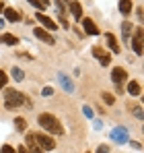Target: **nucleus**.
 Returning a JSON list of instances; mask_svg holds the SVG:
<instances>
[{
    "label": "nucleus",
    "mask_w": 144,
    "mask_h": 153,
    "mask_svg": "<svg viewBox=\"0 0 144 153\" xmlns=\"http://www.w3.org/2000/svg\"><path fill=\"white\" fill-rule=\"evenodd\" d=\"M37 122L43 130H48V134H64V126L60 124V120L54 114H41L37 118Z\"/></svg>",
    "instance_id": "1"
},
{
    "label": "nucleus",
    "mask_w": 144,
    "mask_h": 153,
    "mask_svg": "<svg viewBox=\"0 0 144 153\" xmlns=\"http://www.w3.org/2000/svg\"><path fill=\"white\" fill-rule=\"evenodd\" d=\"M25 103H29V100L25 97L23 93H19V91H15V89H6V93H4V105H6L8 110L21 108ZM29 105H31V103H29Z\"/></svg>",
    "instance_id": "2"
},
{
    "label": "nucleus",
    "mask_w": 144,
    "mask_h": 153,
    "mask_svg": "<svg viewBox=\"0 0 144 153\" xmlns=\"http://www.w3.org/2000/svg\"><path fill=\"white\" fill-rule=\"evenodd\" d=\"M35 141H37V145H39L43 151H51V149L56 147V141H54L51 137H48L46 132H39V134H35Z\"/></svg>",
    "instance_id": "3"
},
{
    "label": "nucleus",
    "mask_w": 144,
    "mask_h": 153,
    "mask_svg": "<svg viewBox=\"0 0 144 153\" xmlns=\"http://www.w3.org/2000/svg\"><path fill=\"white\" fill-rule=\"evenodd\" d=\"M25 147L27 149H31L33 153H43V149L37 145V141H35V132H27V137H25Z\"/></svg>",
    "instance_id": "4"
},
{
    "label": "nucleus",
    "mask_w": 144,
    "mask_h": 153,
    "mask_svg": "<svg viewBox=\"0 0 144 153\" xmlns=\"http://www.w3.org/2000/svg\"><path fill=\"white\" fill-rule=\"evenodd\" d=\"M35 21H39L41 25L46 27V31H54V29H58V25L49 19L48 15H43V13H37V15H35Z\"/></svg>",
    "instance_id": "5"
},
{
    "label": "nucleus",
    "mask_w": 144,
    "mask_h": 153,
    "mask_svg": "<svg viewBox=\"0 0 144 153\" xmlns=\"http://www.w3.org/2000/svg\"><path fill=\"white\" fill-rule=\"evenodd\" d=\"M132 50L136 54H142V29H136V35L132 37Z\"/></svg>",
    "instance_id": "6"
},
{
    "label": "nucleus",
    "mask_w": 144,
    "mask_h": 153,
    "mask_svg": "<svg viewBox=\"0 0 144 153\" xmlns=\"http://www.w3.org/2000/svg\"><path fill=\"white\" fill-rule=\"evenodd\" d=\"M82 29L87 35H99V27L95 25L93 19H82Z\"/></svg>",
    "instance_id": "7"
},
{
    "label": "nucleus",
    "mask_w": 144,
    "mask_h": 153,
    "mask_svg": "<svg viewBox=\"0 0 144 153\" xmlns=\"http://www.w3.org/2000/svg\"><path fill=\"white\" fill-rule=\"evenodd\" d=\"M93 54H95V58H99V62H101L103 66H107V64L111 62V56L103 50V48H93Z\"/></svg>",
    "instance_id": "8"
},
{
    "label": "nucleus",
    "mask_w": 144,
    "mask_h": 153,
    "mask_svg": "<svg viewBox=\"0 0 144 153\" xmlns=\"http://www.w3.org/2000/svg\"><path fill=\"white\" fill-rule=\"evenodd\" d=\"M111 79H113V83H118V85H121L126 79H128V73L123 71V68H120V66H115L113 71H111Z\"/></svg>",
    "instance_id": "9"
},
{
    "label": "nucleus",
    "mask_w": 144,
    "mask_h": 153,
    "mask_svg": "<svg viewBox=\"0 0 144 153\" xmlns=\"http://www.w3.org/2000/svg\"><path fill=\"white\" fill-rule=\"evenodd\" d=\"M33 33H35V37H39L41 42H46V44H49V46H51V44H56V39H54V37L49 35L46 29H41V27H37V29H35Z\"/></svg>",
    "instance_id": "10"
},
{
    "label": "nucleus",
    "mask_w": 144,
    "mask_h": 153,
    "mask_svg": "<svg viewBox=\"0 0 144 153\" xmlns=\"http://www.w3.org/2000/svg\"><path fill=\"white\" fill-rule=\"evenodd\" d=\"M4 19H6L8 23H17V21L21 19V15H19L15 8H4Z\"/></svg>",
    "instance_id": "11"
},
{
    "label": "nucleus",
    "mask_w": 144,
    "mask_h": 153,
    "mask_svg": "<svg viewBox=\"0 0 144 153\" xmlns=\"http://www.w3.org/2000/svg\"><path fill=\"white\" fill-rule=\"evenodd\" d=\"M105 37H107V46L111 48V52H113V54H120V44H118V39L113 37V33H107Z\"/></svg>",
    "instance_id": "12"
},
{
    "label": "nucleus",
    "mask_w": 144,
    "mask_h": 153,
    "mask_svg": "<svg viewBox=\"0 0 144 153\" xmlns=\"http://www.w3.org/2000/svg\"><path fill=\"white\" fill-rule=\"evenodd\" d=\"M0 42H2V44H6V46H17V44H19V37H15L12 33H2Z\"/></svg>",
    "instance_id": "13"
},
{
    "label": "nucleus",
    "mask_w": 144,
    "mask_h": 153,
    "mask_svg": "<svg viewBox=\"0 0 144 153\" xmlns=\"http://www.w3.org/2000/svg\"><path fill=\"white\" fill-rule=\"evenodd\" d=\"M120 13L121 15H130L132 13V0H120Z\"/></svg>",
    "instance_id": "14"
},
{
    "label": "nucleus",
    "mask_w": 144,
    "mask_h": 153,
    "mask_svg": "<svg viewBox=\"0 0 144 153\" xmlns=\"http://www.w3.org/2000/svg\"><path fill=\"white\" fill-rule=\"evenodd\" d=\"M70 10H72V15H74L76 19L82 17V6H80V2H70Z\"/></svg>",
    "instance_id": "15"
},
{
    "label": "nucleus",
    "mask_w": 144,
    "mask_h": 153,
    "mask_svg": "<svg viewBox=\"0 0 144 153\" xmlns=\"http://www.w3.org/2000/svg\"><path fill=\"white\" fill-rule=\"evenodd\" d=\"M128 91H130L132 95H140V91H142V89H140V83H138V81H130Z\"/></svg>",
    "instance_id": "16"
},
{
    "label": "nucleus",
    "mask_w": 144,
    "mask_h": 153,
    "mask_svg": "<svg viewBox=\"0 0 144 153\" xmlns=\"http://www.w3.org/2000/svg\"><path fill=\"white\" fill-rule=\"evenodd\" d=\"M121 31H123V37H126V42L130 44V31H132V23H130V21H123V25H121Z\"/></svg>",
    "instance_id": "17"
},
{
    "label": "nucleus",
    "mask_w": 144,
    "mask_h": 153,
    "mask_svg": "<svg viewBox=\"0 0 144 153\" xmlns=\"http://www.w3.org/2000/svg\"><path fill=\"white\" fill-rule=\"evenodd\" d=\"M15 128H17V130H21V132L27 130V122H25V118H21V116H19V118H15Z\"/></svg>",
    "instance_id": "18"
},
{
    "label": "nucleus",
    "mask_w": 144,
    "mask_h": 153,
    "mask_svg": "<svg viewBox=\"0 0 144 153\" xmlns=\"http://www.w3.org/2000/svg\"><path fill=\"white\" fill-rule=\"evenodd\" d=\"M12 79H15V81H23L25 79L23 71H21V68H12Z\"/></svg>",
    "instance_id": "19"
},
{
    "label": "nucleus",
    "mask_w": 144,
    "mask_h": 153,
    "mask_svg": "<svg viewBox=\"0 0 144 153\" xmlns=\"http://www.w3.org/2000/svg\"><path fill=\"white\" fill-rule=\"evenodd\" d=\"M6 81H8L6 73H4V71H0V89H2V87H6Z\"/></svg>",
    "instance_id": "20"
},
{
    "label": "nucleus",
    "mask_w": 144,
    "mask_h": 153,
    "mask_svg": "<svg viewBox=\"0 0 144 153\" xmlns=\"http://www.w3.org/2000/svg\"><path fill=\"white\" fill-rule=\"evenodd\" d=\"M49 6V0H37V8L39 10H43V8H48Z\"/></svg>",
    "instance_id": "21"
},
{
    "label": "nucleus",
    "mask_w": 144,
    "mask_h": 153,
    "mask_svg": "<svg viewBox=\"0 0 144 153\" xmlns=\"http://www.w3.org/2000/svg\"><path fill=\"white\" fill-rule=\"evenodd\" d=\"M103 102L105 103H113V95H111V93H103Z\"/></svg>",
    "instance_id": "22"
},
{
    "label": "nucleus",
    "mask_w": 144,
    "mask_h": 153,
    "mask_svg": "<svg viewBox=\"0 0 144 153\" xmlns=\"http://www.w3.org/2000/svg\"><path fill=\"white\" fill-rule=\"evenodd\" d=\"M0 153H15V149H12L10 145H4V147L0 149Z\"/></svg>",
    "instance_id": "23"
},
{
    "label": "nucleus",
    "mask_w": 144,
    "mask_h": 153,
    "mask_svg": "<svg viewBox=\"0 0 144 153\" xmlns=\"http://www.w3.org/2000/svg\"><path fill=\"white\" fill-rule=\"evenodd\" d=\"M97 153H109V147H107V145H101V147L97 149Z\"/></svg>",
    "instance_id": "24"
},
{
    "label": "nucleus",
    "mask_w": 144,
    "mask_h": 153,
    "mask_svg": "<svg viewBox=\"0 0 144 153\" xmlns=\"http://www.w3.org/2000/svg\"><path fill=\"white\" fill-rule=\"evenodd\" d=\"M17 153H29V149H27V147H25V145H21V147H19V149H17Z\"/></svg>",
    "instance_id": "25"
},
{
    "label": "nucleus",
    "mask_w": 144,
    "mask_h": 153,
    "mask_svg": "<svg viewBox=\"0 0 144 153\" xmlns=\"http://www.w3.org/2000/svg\"><path fill=\"white\" fill-rule=\"evenodd\" d=\"M29 2H31V4H33V6L37 8V0H29Z\"/></svg>",
    "instance_id": "26"
},
{
    "label": "nucleus",
    "mask_w": 144,
    "mask_h": 153,
    "mask_svg": "<svg viewBox=\"0 0 144 153\" xmlns=\"http://www.w3.org/2000/svg\"><path fill=\"white\" fill-rule=\"evenodd\" d=\"M2 10H4V6H2V2H0V13H2Z\"/></svg>",
    "instance_id": "27"
}]
</instances>
